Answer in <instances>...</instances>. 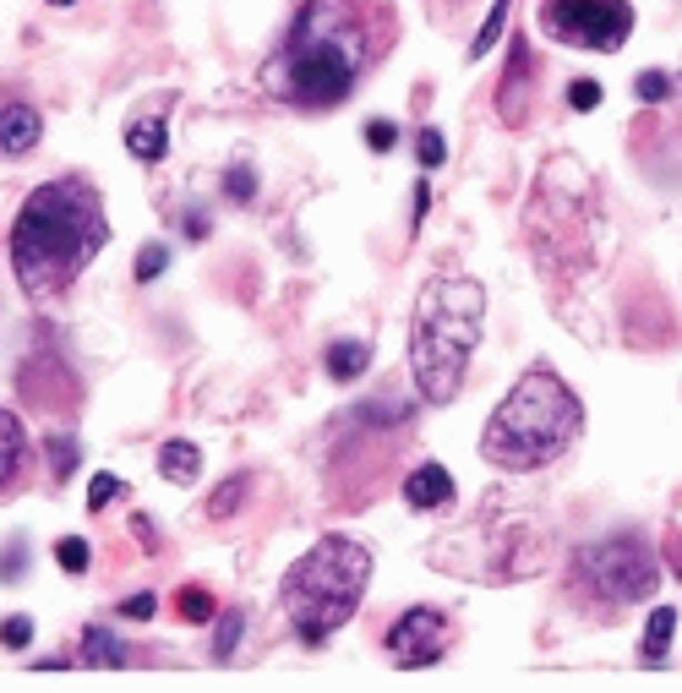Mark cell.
<instances>
[{
    "label": "cell",
    "mask_w": 682,
    "mask_h": 693,
    "mask_svg": "<svg viewBox=\"0 0 682 693\" xmlns=\"http://www.w3.org/2000/svg\"><path fill=\"white\" fill-rule=\"evenodd\" d=\"M56 563L77 579V573H88V563H93V546H88L82 535H61V541H56Z\"/></svg>",
    "instance_id": "22"
},
{
    "label": "cell",
    "mask_w": 682,
    "mask_h": 693,
    "mask_svg": "<svg viewBox=\"0 0 682 693\" xmlns=\"http://www.w3.org/2000/svg\"><path fill=\"white\" fill-rule=\"evenodd\" d=\"M568 104H573V110H595V104H601V82H595V77H579V82L568 88Z\"/></svg>",
    "instance_id": "31"
},
{
    "label": "cell",
    "mask_w": 682,
    "mask_h": 693,
    "mask_svg": "<svg viewBox=\"0 0 682 693\" xmlns=\"http://www.w3.org/2000/svg\"><path fill=\"white\" fill-rule=\"evenodd\" d=\"M44 448H50V475H56V481H71V475H77V464H82V448H77V438L56 432Z\"/></svg>",
    "instance_id": "21"
},
{
    "label": "cell",
    "mask_w": 682,
    "mask_h": 693,
    "mask_svg": "<svg viewBox=\"0 0 682 693\" xmlns=\"http://www.w3.org/2000/svg\"><path fill=\"white\" fill-rule=\"evenodd\" d=\"M410 208H415V224L427 219V208H432V187L427 181H415V197H410Z\"/></svg>",
    "instance_id": "36"
},
{
    "label": "cell",
    "mask_w": 682,
    "mask_h": 693,
    "mask_svg": "<svg viewBox=\"0 0 682 693\" xmlns=\"http://www.w3.org/2000/svg\"><path fill=\"white\" fill-rule=\"evenodd\" d=\"M404 503L415 508V513H432V508H448L453 503V475L427 459V464H415L410 475H404Z\"/></svg>",
    "instance_id": "12"
},
{
    "label": "cell",
    "mask_w": 682,
    "mask_h": 693,
    "mask_svg": "<svg viewBox=\"0 0 682 693\" xmlns=\"http://www.w3.org/2000/svg\"><path fill=\"white\" fill-rule=\"evenodd\" d=\"M393 142H399V127H393V121H367V148H372V153H388Z\"/></svg>",
    "instance_id": "32"
},
{
    "label": "cell",
    "mask_w": 682,
    "mask_h": 693,
    "mask_svg": "<svg viewBox=\"0 0 682 693\" xmlns=\"http://www.w3.org/2000/svg\"><path fill=\"white\" fill-rule=\"evenodd\" d=\"M208 230H213V224H208V213H202V208H187V235H191V241H208Z\"/></svg>",
    "instance_id": "35"
},
{
    "label": "cell",
    "mask_w": 682,
    "mask_h": 693,
    "mask_svg": "<svg viewBox=\"0 0 682 693\" xmlns=\"http://www.w3.org/2000/svg\"><path fill=\"white\" fill-rule=\"evenodd\" d=\"M530 71H535L530 44L513 39V50H508V71H502V82H497V116H502L508 127H519L524 110H530Z\"/></svg>",
    "instance_id": "9"
},
{
    "label": "cell",
    "mask_w": 682,
    "mask_h": 693,
    "mask_svg": "<svg viewBox=\"0 0 682 693\" xmlns=\"http://www.w3.org/2000/svg\"><path fill=\"white\" fill-rule=\"evenodd\" d=\"M241 633H247V612H241V606H224V612H219V633H213V661H230L235 644H241Z\"/></svg>",
    "instance_id": "18"
},
{
    "label": "cell",
    "mask_w": 682,
    "mask_h": 693,
    "mask_svg": "<svg viewBox=\"0 0 682 693\" xmlns=\"http://www.w3.org/2000/svg\"><path fill=\"white\" fill-rule=\"evenodd\" d=\"M224 191H230V202H251V197H257V175H251V164H235V170L224 175Z\"/></svg>",
    "instance_id": "30"
},
{
    "label": "cell",
    "mask_w": 682,
    "mask_h": 693,
    "mask_svg": "<svg viewBox=\"0 0 682 693\" xmlns=\"http://www.w3.org/2000/svg\"><path fill=\"white\" fill-rule=\"evenodd\" d=\"M672 633H678V612H672V606H655V612H650V629H644V644H639V661H644V666H661Z\"/></svg>",
    "instance_id": "16"
},
{
    "label": "cell",
    "mask_w": 682,
    "mask_h": 693,
    "mask_svg": "<svg viewBox=\"0 0 682 693\" xmlns=\"http://www.w3.org/2000/svg\"><path fill=\"white\" fill-rule=\"evenodd\" d=\"M126 153L142 159V164H159L170 153V131H164V116H137L126 127Z\"/></svg>",
    "instance_id": "13"
},
{
    "label": "cell",
    "mask_w": 682,
    "mask_h": 693,
    "mask_svg": "<svg viewBox=\"0 0 682 693\" xmlns=\"http://www.w3.org/2000/svg\"><path fill=\"white\" fill-rule=\"evenodd\" d=\"M50 6H77V0H50Z\"/></svg>",
    "instance_id": "38"
},
{
    "label": "cell",
    "mask_w": 682,
    "mask_h": 693,
    "mask_svg": "<svg viewBox=\"0 0 682 693\" xmlns=\"http://www.w3.org/2000/svg\"><path fill=\"white\" fill-rule=\"evenodd\" d=\"M241 498H247V475H230L219 492H213V503H208V519H230L235 508H241Z\"/></svg>",
    "instance_id": "25"
},
{
    "label": "cell",
    "mask_w": 682,
    "mask_h": 693,
    "mask_svg": "<svg viewBox=\"0 0 682 693\" xmlns=\"http://www.w3.org/2000/svg\"><path fill=\"white\" fill-rule=\"evenodd\" d=\"M487 328V290L464 273H432L410 312V378L427 404H448Z\"/></svg>",
    "instance_id": "3"
},
{
    "label": "cell",
    "mask_w": 682,
    "mask_h": 693,
    "mask_svg": "<svg viewBox=\"0 0 682 693\" xmlns=\"http://www.w3.org/2000/svg\"><path fill=\"white\" fill-rule=\"evenodd\" d=\"M159 612V595H131V601H121V617H131V623H148Z\"/></svg>",
    "instance_id": "33"
},
{
    "label": "cell",
    "mask_w": 682,
    "mask_h": 693,
    "mask_svg": "<svg viewBox=\"0 0 682 693\" xmlns=\"http://www.w3.org/2000/svg\"><path fill=\"white\" fill-rule=\"evenodd\" d=\"M367 579H372V552L350 535H322L307 558H295V568L279 584V601H284L295 639L311 650L328 644L333 629H344L350 612L361 606Z\"/></svg>",
    "instance_id": "5"
},
{
    "label": "cell",
    "mask_w": 682,
    "mask_h": 693,
    "mask_svg": "<svg viewBox=\"0 0 682 693\" xmlns=\"http://www.w3.org/2000/svg\"><path fill=\"white\" fill-rule=\"evenodd\" d=\"M541 28L568 50L612 56L633 33V6L628 0H541Z\"/></svg>",
    "instance_id": "7"
},
{
    "label": "cell",
    "mask_w": 682,
    "mask_h": 693,
    "mask_svg": "<svg viewBox=\"0 0 682 693\" xmlns=\"http://www.w3.org/2000/svg\"><path fill=\"white\" fill-rule=\"evenodd\" d=\"M415 159H421V170H437V164L448 159V142H442V131L421 127V137H415Z\"/></svg>",
    "instance_id": "28"
},
{
    "label": "cell",
    "mask_w": 682,
    "mask_h": 693,
    "mask_svg": "<svg viewBox=\"0 0 682 693\" xmlns=\"http://www.w3.org/2000/svg\"><path fill=\"white\" fill-rule=\"evenodd\" d=\"M579 432H584V410L568 393V382L552 366H530L492 410L481 432V459L508 475H530V470L558 464Z\"/></svg>",
    "instance_id": "4"
},
{
    "label": "cell",
    "mask_w": 682,
    "mask_h": 693,
    "mask_svg": "<svg viewBox=\"0 0 682 693\" xmlns=\"http://www.w3.org/2000/svg\"><path fill=\"white\" fill-rule=\"evenodd\" d=\"M110 219L104 197L82 175H61L28 191L11 219V273L33 301H61L82 279V268L104 252Z\"/></svg>",
    "instance_id": "2"
},
{
    "label": "cell",
    "mask_w": 682,
    "mask_h": 693,
    "mask_svg": "<svg viewBox=\"0 0 682 693\" xmlns=\"http://www.w3.org/2000/svg\"><path fill=\"white\" fill-rule=\"evenodd\" d=\"M164 268H170V247H164V241H148V247L137 252V268H131V279H137V284H153V279H159Z\"/></svg>",
    "instance_id": "23"
},
{
    "label": "cell",
    "mask_w": 682,
    "mask_h": 693,
    "mask_svg": "<svg viewBox=\"0 0 682 693\" xmlns=\"http://www.w3.org/2000/svg\"><path fill=\"white\" fill-rule=\"evenodd\" d=\"M672 573L682 579V535H672Z\"/></svg>",
    "instance_id": "37"
},
{
    "label": "cell",
    "mask_w": 682,
    "mask_h": 693,
    "mask_svg": "<svg viewBox=\"0 0 682 693\" xmlns=\"http://www.w3.org/2000/svg\"><path fill=\"white\" fill-rule=\"evenodd\" d=\"M131 535H137L148 552H159V535H153V519H148V513H131Z\"/></svg>",
    "instance_id": "34"
},
{
    "label": "cell",
    "mask_w": 682,
    "mask_h": 693,
    "mask_svg": "<svg viewBox=\"0 0 682 693\" xmlns=\"http://www.w3.org/2000/svg\"><path fill=\"white\" fill-rule=\"evenodd\" d=\"M82 666H126V644L110 629L88 623L82 629Z\"/></svg>",
    "instance_id": "17"
},
{
    "label": "cell",
    "mask_w": 682,
    "mask_h": 693,
    "mask_svg": "<svg viewBox=\"0 0 682 693\" xmlns=\"http://www.w3.org/2000/svg\"><path fill=\"white\" fill-rule=\"evenodd\" d=\"M28 432H22V421L0 404V503L6 498H17L22 492V481H28Z\"/></svg>",
    "instance_id": "10"
},
{
    "label": "cell",
    "mask_w": 682,
    "mask_h": 693,
    "mask_svg": "<svg viewBox=\"0 0 682 693\" xmlns=\"http://www.w3.org/2000/svg\"><path fill=\"white\" fill-rule=\"evenodd\" d=\"M39 137H44V116H39L28 99H6V104H0V153H6V159L33 153Z\"/></svg>",
    "instance_id": "11"
},
{
    "label": "cell",
    "mask_w": 682,
    "mask_h": 693,
    "mask_svg": "<svg viewBox=\"0 0 682 693\" xmlns=\"http://www.w3.org/2000/svg\"><path fill=\"white\" fill-rule=\"evenodd\" d=\"M126 481L116 475V470H99L93 475V486H88V513H99V508H110V498H121Z\"/></svg>",
    "instance_id": "27"
},
{
    "label": "cell",
    "mask_w": 682,
    "mask_h": 693,
    "mask_svg": "<svg viewBox=\"0 0 682 693\" xmlns=\"http://www.w3.org/2000/svg\"><path fill=\"white\" fill-rule=\"evenodd\" d=\"M568 584L584 606H601V612H622V606H639L655 595L661 584V563H655V546L633 530L618 535H601V541H584L573 558H568Z\"/></svg>",
    "instance_id": "6"
},
{
    "label": "cell",
    "mask_w": 682,
    "mask_h": 693,
    "mask_svg": "<svg viewBox=\"0 0 682 693\" xmlns=\"http://www.w3.org/2000/svg\"><path fill=\"white\" fill-rule=\"evenodd\" d=\"M159 470H164V481H175V486H191V481H197V470H202V448H197L191 438L159 442Z\"/></svg>",
    "instance_id": "14"
},
{
    "label": "cell",
    "mask_w": 682,
    "mask_h": 693,
    "mask_svg": "<svg viewBox=\"0 0 682 693\" xmlns=\"http://www.w3.org/2000/svg\"><path fill=\"white\" fill-rule=\"evenodd\" d=\"M28 644H33V617L17 612V617L0 623V650H28Z\"/></svg>",
    "instance_id": "29"
},
{
    "label": "cell",
    "mask_w": 682,
    "mask_h": 693,
    "mask_svg": "<svg viewBox=\"0 0 682 693\" xmlns=\"http://www.w3.org/2000/svg\"><path fill=\"white\" fill-rule=\"evenodd\" d=\"M22 568H28V541H22V535H11V541L0 546V584H17V579H22Z\"/></svg>",
    "instance_id": "26"
},
{
    "label": "cell",
    "mask_w": 682,
    "mask_h": 693,
    "mask_svg": "<svg viewBox=\"0 0 682 693\" xmlns=\"http://www.w3.org/2000/svg\"><path fill=\"white\" fill-rule=\"evenodd\" d=\"M508 11H513V0H492V17L481 22V33H475V44H470V61H481V56L497 50V39H502V28H508Z\"/></svg>",
    "instance_id": "19"
},
{
    "label": "cell",
    "mask_w": 682,
    "mask_h": 693,
    "mask_svg": "<svg viewBox=\"0 0 682 693\" xmlns=\"http://www.w3.org/2000/svg\"><path fill=\"white\" fill-rule=\"evenodd\" d=\"M672 88H678V82H672L666 71H639V77H633V99H639V104H661V99H672Z\"/></svg>",
    "instance_id": "24"
},
{
    "label": "cell",
    "mask_w": 682,
    "mask_h": 693,
    "mask_svg": "<svg viewBox=\"0 0 682 693\" xmlns=\"http://www.w3.org/2000/svg\"><path fill=\"white\" fill-rule=\"evenodd\" d=\"M175 612H181L187 623H208V617H219V601H213V590H202V584H187V590L175 595Z\"/></svg>",
    "instance_id": "20"
},
{
    "label": "cell",
    "mask_w": 682,
    "mask_h": 693,
    "mask_svg": "<svg viewBox=\"0 0 682 693\" xmlns=\"http://www.w3.org/2000/svg\"><path fill=\"white\" fill-rule=\"evenodd\" d=\"M388 655H393V666H432L442 661V650H448V617L437 612V606H415V612H404L393 629H388Z\"/></svg>",
    "instance_id": "8"
},
{
    "label": "cell",
    "mask_w": 682,
    "mask_h": 693,
    "mask_svg": "<svg viewBox=\"0 0 682 693\" xmlns=\"http://www.w3.org/2000/svg\"><path fill=\"white\" fill-rule=\"evenodd\" d=\"M393 17L382 0H301L279 50L262 61V93L290 110H333L382 61Z\"/></svg>",
    "instance_id": "1"
},
{
    "label": "cell",
    "mask_w": 682,
    "mask_h": 693,
    "mask_svg": "<svg viewBox=\"0 0 682 693\" xmlns=\"http://www.w3.org/2000/svg\"><path fill=\"white\" fill-rule=\"evenodd\" d=\"M367 366H372V344H367V339H339V344H328V378L333 382H355Z\"/></svg>",
    "instance_id": "15"
}]
</instances>
